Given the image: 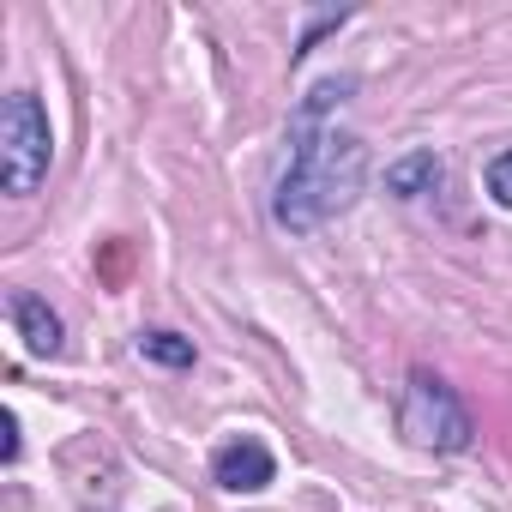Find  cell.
<instances>
[{
	"label": "cell",
	"mask_w": 512,
	"mask_h": 512,
	"mask_svg": "<svg viewBox=\"0 0 512 512\" xmlns=\"http://www.w3.org/2000/svg\"><path fill=\"white\" fill-rule=\"evenodd\" d=\"M404 428H410V440H422V446H434V452H464L470 434H476V428H470V410L458 404V392H452L440 374H428V368L410 374Z\"/></svg>",
	"instance_id": "3"
},
{
	"label": "cell",
	"mask_w": 512,
	"mask_h": 512,
	"mask_svg": "<svg viewBox=\"0 0 512 512\" xmlns=\"http://www.w3.org/2000/svg\"><path fill=\"white\" fill-rule=\"evenodd\" d=\"M13 326H19V338H25L31 356H55V350H61V320H55V308H49L43 296L19 290V296H13Z\"/></svg>",
	"instance_id": "5"
},
{
	"label": "cell",
	"mask_w": 512,
	"mask_h": 512,
	"mask_svg": "<svg viewBox=\"0 0 512 512\" xmlns=\"http://www.w3.org/2000/svg\"><path fill=\"white\" fill-rule=\"evenodd\" d=\"M211 476H217V488H229V494H260V488H272L278 464H272L266 440L241 434V440H229V446L211 458Z\"/></svg>",
	"instance_id": "4"
},
{
	"label": "cell",
	"mask_w": 512,
	"mask_h": 512,
	"mask_svg": "<svg viewBox=\"0 0 512 512\" xmlns=\"http://www.w3.org/2000/svg\"><path fill=\"white\" fill-rule=\"evenodd\" d=\"M0 428H7V440H0V458L13 464V458H19V422H13V416H0Z\"/></svg>",
	"instance_id": "9"
},
{
	"label": "cell",
	"mask_w": 512,
	"mask_h": 512,
	"mask_svg": "<svg viewBox=\"0 0 512 512\" xmlns=\"http://www.w3.org/2000/svg\"><path fill=\"white\" fill-rule=\"evenodd\" d=\"M434 187H440V157L434 151H410L386 169V193H398V199H422Z\"/></svg>",
	"instance_id": "6"
},
{
	"label": "cell",
	"mask_w": 512,
	"mask_h": 512,
	"mask_svg": "<svg viewBox=\"0 0 512 512\" xmlns=\"http://www.w3.org/2000/svg\"><path fill=\"white\" fill-rule=\"evenodd\" d=\"M362 187V145L338 133H314V121H296V157L278 187V223L314 229L338 205H350Z\"/></svg>",
	"instance_id": "1"
},
{
	"label": "cell",
	"mask_w": 512,
	"mask_h": 512,
	"mask_svg": "<svg viewBox=\"0 0 512 512\" xmlns=\"http://www.w3.org/2000/svg\"><path fill=\"white\" fill-rule=\"evenodd\" d=\"M139 350H145L151 362H163V368H187V362H193V344H187V338H175V332H145V338H139Z\"/></svg>",
	"instance_id": "7"
},
{
	"label": "cell",
	"mask_w": 512,
	"mask_h": 512,
	"mask_svg": "<svg viewBox=\"0 0 512 512\" xmlns=\"http://www.w3.org/2000/svg\"><path fill=\"white\" fill-rule=\"evenodd\" d=\"M49 157H55V133L43 103L31 91H13L7 115H0V181H7V193H37L49 175Z\"/></svg>",
	"instance_id": "2"
},
{
	"label": "cell",
	"mask_w": 512,
	"mask_h": 512,
	"mask_svg": "<svg viewBox=\"0 0 512 512\" xmlns=\"http://www.w3.org/2000/svg\"><path fill=\"white\" fill-rule=\"evenodd\" d=\"M488 193H494L500 205H512V151H500V157L488 163Z\"/></svg>",
	"instance_id": "8"
}]
</instances>
